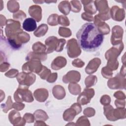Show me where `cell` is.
<instances>
[{"label": "cell", "mask_w": 126, "mask_h": 126, "mask_svg": "<svg viewBox=\"0 0 126 126\" xmlns=\"http://www.w3.org/2000/svg\"><path fill=\"white\" fill-rule=\"evenodd\" d=\"M76 36L80 47L87 52H93L98 49L103 41V35L95 24L87 23L78 31Z\"/></svg>", "instance_id": "obj_1"}, {"label": "cell", "mask_w": 126, "mask_h": 126, "mask_svg": "<svg viewBox=\"0 0 126 126\" xmlns=\"http://www.w3.org/2000/svg\"><path fill=\"white\" fill-rule=\"evenodd\" d=\"M23 28L27 32H32L34 31L36 29L35 20L32 18L26 19L23 23Z\"/></svg>", "instance_id": "obj_2"}, {"label": "cell", "mask_w": 126, "mask_h": 126, "mask_svg": "<svg viewBox=\"0 0 126 126\" xmlns=\"http://www.w3.org/2000/svg\"><path fill=\"white\" fill-rule=\"evenodd\" d=\"M59 9L62 13L66 15L68 14L71 9V6L68 1H62L58 6Z\"/></svg>", "instance_id": "obj_3"}, {"label": "cell", "mask_w": 126, "mask_h": 126, "mask_svg": "<svg viewBox=\"0 0 126 126\" xmlns=\"http://www.w3.org/2000/svg\"><path fill=\"white\" fill-rule=\"evenodd\" d=\"M41 7L37 5H33L32 6L30 7L29 8V14L30 15L34 18H35L36 16L35 15H38V16L41 19V11H39L38 12H36L38 11L39 10H41Z\"/></svg>", "instance_id": "obj_4"}, {"label": "cell", "mask_w": 126, "mask_h": 126, "mask_svg": "<svg viewBox=\"0 0 126 126\" xmlns=\"http://www.w3.org/2000/svg\"><path fill=\"white\" fill-rule=\"evenodd\" d=\"M87 2L86 6H84V10L87 12L91 13L92 14L95 13L96 12V8L94 5V2L93 0L86 1Z\"/></svg>", "instance_id": "obj_5"}, {"label": "cell", "mask_w": 126, "mask_h": 126, "mask_svg": "<svg viewBox=\"0 0 126 126\" xmlns=\"http://www.w3.org/2000/svg\"><path fill=\"white\" fill-rule=\"evenodd\" d=\"M70 3H71L72 6V9L74 8V7H77V9L78 11V12L81 10V6L80 3V2L79 1H71Z\"/></svg>", "instance_id": "obj_6"}]
</instances>
